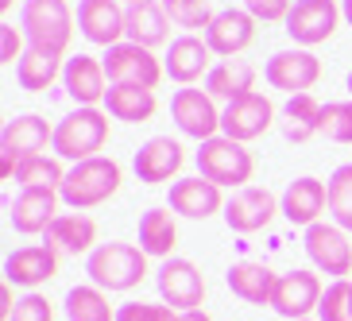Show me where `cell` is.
I'll return each mask as SVG.
<instances>
[{
    "label": "cell",
    "mask_w": 352,
    "mask_h": 321,
    "mask_svg": "<svg viewBox=\"0 0 352 321\" xmlns=\"http://www.w3.org/2000/svg\"><path fill=\"white\" fill-rule=\"evenodd\" d=\"M147 252L140 244H124V240H109L97 244L85 256V275L94 287H101L104 294H128L147 279Z\"/></svg>",
    "instance_id": "cell-1"
},
{
    "label": "cell",
    "mask_w": 352,
    "mask_h": 321,
    "mask_svg": "<svg viewBox=\"0 0 352 321\" xmlns=\"http://www.w3.org/2000/svg\"><path fill=\"white\" fill-rule=\"evenodd\" d=\"M120 182H124L120 163L109 155H97V159H85V163H74L58 194H63V206H70L74 213H85V209L104 206L120 190Z\"/></svg>",
    "instance_id": "cell-2"
},
{
    "label": "cell",
    "mask_w": 352,
    "mask_h": 321,
    "mask_svg": "<svg viewBox=\"0 0 352 321\" xmlns=\"http://www.w3.org/2000/svg\"><path fill=\"white\" fill-rule=\"evenodd\" d=\"M104 144H109V113L97 104V109H74L54 124L51 151L63 163H85V159L101 155Z\"/></svg>",
    "instance_id": "cell-3"
},
{
    "label": "cell",
    "mask_w": 352,
    "mask_h": 321,
    "mask_svg": "<svg viewBox=\"0 0 352 321\" xmlns=\"http://www.w3.org/2000/svg\"><path fill=\"white\" fill-rule=\"evenodd\" d=\"M20 32L32 51H47L66 58L74 39V12L66 0H28L20 12Z\"/></svg>",
    "instance_id": "cell-4"
},
{
    "label": "cell",
    "mask_w": 352,
    "mask_h": 321,
    "mask_svg": "<svg viewBox=\"0 0 352 321\" xmlns=\"http://www.w3.org/2000/svg\"><path fill=\"white\" fill-rule=\"evenodd\" d=\"M197 175L217 182L221 190H244L252 186V175H256V159H252L248 144L240 140H228V135H213L197 147Z\"/></svg>",
    "instance_id": "cell-5"
},
{
    "label": "cell",
    "mask_w": 352,
    "mask_h": 321,
    "mask_svg": "<svg viewBox=\"0 0 352 321\" xmlns=\"http://www.w3.org/2000/svg\"><path fill=\"white\" fill-rule=\"evenodd\" d=\"M47 144H54V128L47 124V116L23 113L16 120H8L4 132H0V175L12 182L23 159L47 155Z\"/></svg>",
    "instance_id": "cell-6"
},
{
    "label": "cell",
    "mask_w": 352,
    "mask_h": 321,
    "mask_svg": "<svg viewBox=\"0 0 352 321\" xmlns=\"http://www.w3.org/2000/svg\"><path fill=\"white\" fill-rule=\"evenodd\" d=\"M101 63H104V74H109V85H144V89H155L166 78L155 51H147V47L128 43V39L109 47Z\"/></svg>",
    "instance_id": "cell-7"
},
{
    "label": "cell",
    "mask_w": 352,
    "mask_h": 321,
    "mask_svg": "<svg viewBox=\"0 0 352 321\" xmlns=\"http://www.w3.org/2000/svg\"><path fill=\"white\" fill-rule=\"evenodd\" d=\"M155 287H159L163 306H170V310H178V313L201 310V302H206V275L197 271V263H190V259H182V256H170V259L159 263Z\"/></svg>",
    "instance_id": "cell-8"
},
{
    "label": "cell",
    "mask_w": 352,
    "mask_h": 321,
    "mask_svg": "<svg viewBox=\"0 0 352 321\" xmlns=\"http://www.w3.org/2000/svg\"><path fill=\"white\" fill-rule=\"evenodd\" d=\"M263 78H267L271 89H283V93H310L314 85L321 82V58L306 47H290V51H275L263 66Z\"/></svg>",
    "instance_id": "cell-9"
},
{
    "label": "cell",
    "mask_w": 352,
    "mask_h": 321,
    "mask_svg": "<svg viewBox=\"0 0 352 321\" xmlns=\"http://www.w3.org/2000/svg\"><path fill=\"white\" fill-rule=\"evenodd\" d=\"M221 113L225 109H217V97H209V89H190L186 85L170 97V116H175L178 132L197 140V144L221 135Z\"/></svg>",
    "instance_id": "cell-10"
},
{
    "label": "cell",
    "mask_w": 352,
    "mask_h": 321,
    "mask_svg": "<svg viewBox=\"0 0 352 321\" xmlns=\"http://www.w3.org/2000/svg\"><path fill=\"white\" fill-rule=\"evenodd\" d=\"M302 244H306V256L321 275H333V279H349L352 275V244L341 225L318 221V225L306 228Z\"/></svg>",
    "instance_id": "cell-11"
},
{
    "label": "cell",
    "mask_w": 352,
    "mask_h": 321,
    "mask_svg": "<svg viewBox=\"0 0 352 321\" xmlns=\"http://www.w3.org/2000/svg\"><path fill=\"white\" fill-rule=\"evenodd\" d=\"M321 294H325V287H321L318 271H287V275H279V283H275L271 310L279 313L283 321L318 318Z\"/></svg>",
    "instance_id": "cell-12"
},
{
    "label": "cell",
    "mask_w": 352,
    "mask_h": 321,
    "mask_svg": "<svg viewBox=\"0 0 352 321\" xmlns=\"http://www.w3.org/2000/svg\"><path fill=\"white\" fill-rule=\"evenodd\" d=\"M271 124H275V104H271L267 93H256V89L228 101L225 113H221V135L240 140V144L259 140L263 132H271Z\"/></svg>",
    "instance_id": "cell-13"
},
{
    "label": "cell",
    "mask_w": 352,
    "mask_h": 321,
    "mask_svg": "<svg viewBox=\"0 0 352 321\" xmlns=\"http://www.w3.org/2000/svg\"><path fill=\"white\" fill-rule=\"evenodd\" d=\"M283 213L279 197L271 194L267 186H244L232 190V197L225 201V225L240 236H252L259 228H267L271 221Z\"/></svg>",
    "instance_id": "cell-14"
},
{
    "label": "cell",
    "mask_w": 352,
    "mask_h": 321,
    "mask_svg": "<svg viewBox=\"0 0 352 321\" xmlns=\"http://www.w3.org/2000/svg\"><path fill=\"white\" fill-rule=\"evenodd\" d=\"M341 23V4L337 0H294V8L287 16V35L294 47H318V43L333 39Z\"/></svg>",
    "instance_id": "cell-15"
},
{
    "label": "cell",
    "mask_w": 352,
    "mask_h": 321,
    "mask_svg": "<svg viewBox=\"0 0 352 321\" xmlns=\"http://www.w3.org/2000/svg\"><path fill=\"white\" fill-rule=\"evenodd\" d=\"M78 32L109 51L128 39V8L120 0H78Z\"/></svg>",
    "instance_id": "cell-16"
},
{
    "label": "cell",
    "mask_w": 352,
    "mask_h": 321,
    "mask_svg": "<svg viewBox=\"0 0 352 321\" xmlns=\"http://www.w3.org/2000/svg\"><path fill=\"white\" fill-rule=\"evenodd\" d=\"M182 163H186V151H182L178 140H170V135H151V140L135 151L132 170H135L140 182H147V186H163V182H178Z\"/></svg>",
    "instance_id": "cell-17"
},
{
    "label": "cell",
    "mask_w": 352,
    "mask_h": 321,
    "mask_svg": "<svg viewBox=\"0 0 352 321\" xmlns=\"http://www.w3.org/2000/svg\"><path fill=\"white\" fill-rule=\"evenodd\" d=\"M54 275H58V248H51V244H23L4 259V283H12V287L39 290Z\"/></svg>",
    "instance_id": "cell-18"
},
{
    "label": "cell",
    "mask_w": 352,
    "mask_h": 321,
    "mask_svg": "<svg viewBox=\"0 0 352 321\" xmlns=\"http://www.w3.org/2000/svg\"><path fill=\"white\" fill-rule=\"evenodd\" d=\"M256 16L248 8H225L213 16V23L206 27V43L209 51L221 54V58H236L256 43Z\"/></svg>",
    "instance_id": "cell-19"
},
{
    "label": "cell",
    "mask_w": 352,
    "mask_h": 321,
    "mask_svg": "<svg viewBox=\"0 0 352 321\" xmlns=\"http://www.w3.org/2000/svg\"><path fill=\"white\" fill-rule=\"evenodd\" d=\"M58 206H63L58 190H20L8 206V221L20 236H39V232L47 236V228L58 221Z\"/></svg>",
    "instance_id": "cell-20"
},
{
    "label": "cell",
    "mask_w": 352,
    "mask_h": 321,
    "mask_svg": "<svg viewBox=\"0 0 352 321\" xmlns=\"http://www.w3.org/2000/svg\"><path fill=\"white\" fill-rule=\"evenodd\" d=\"M166 206L175 209L178 217H186V221H209L213 213H225V194H221L217 182L194 175V178H178V182H170Z\"/></svg>",
    "instance_id": "cell-21"
},
{
    "label": "cell",
    "mask_w": 352,
    "mask_h": 321,
    "mask_svg": "<svg viewBox=\"0 0 352 321\" xmlns=\"http://www.w3.org/2000/svg\"><path fill=\"white\" fill-rule=\"evenodd\" d=\"M279 206H283V217H287L290 225H298V228L318 225L321 213L329 209V182H321V178H314V175L294 178V182H287Z\"/></svg>",
    "instance_id": "cell-22"
},
{
    "label": "cell",
    "mask_w": 352,
    "mask_h": 321,
    "mask_svg": "<svg viewBox=\"0 0 352 321\" xmlns=\"http://www.w3.org/2000/svg\"><path fill=\"white\" fill-rule=\"evenodd\" d=\"M63 85H66V93L78 101V109H97V104H104V97H109L104 63L94 58V54H74V58H66Z\"/></svg>",
    "instance_id": "cell-23"
},
{
    "label": "cell",
    "mask_w": 352,
    "mask_h": 321,
    "mask_svg": "<svg viewBox=\"0 0 352 321\" xmlns=\"http://www.w3.org/2000/svg\"><path fill=\"white\" fill-rule=\"evenodd\" d=\"M213 51H209V43L201 39V35H178L175 43H170V51H166L163 58V70L170 82L178 85H194L201 82V78H209V70H213Z\"/></svg>",
    "instance_id": "cell-24"
},
{
    "label": "cell",
    "mask_w": 352,
    "mask_h": 321,
    "mask_svg": "<svg viewBox=\"0 0 352 321\" xmlns=\"http://www.w3.org/2000/svg\"><path fill=\"white\" fill-rule=\"evenodd\" d=\"M225 283H228V290H232L240 302H248V306H271L279 275H275L267 263H256V259H240V263H232V267H228Z\"/></svg>",
    "instance_id": "cell-25"
},
{
    "label": "cell",
    "mask_w": 352,
    "mask_h": 321,
    "mask_svg": "<svg viewBox=\"0 0 352 321\" xmlns=\"http://www.w3.org/2000/svg\"><path fill=\"white\" fill-rule=\"evenodd\" d=\"M128 43H140V47H147V51L170 43V16H166L163 0L128 4Z\"/></svg>",
    "instance_id": "cell-26"
},
{
    "label": "cell",
    "mask_w": 352,
    "mask_h": 321,
    "mask_svg": "<svg viewBox=\"0 0 352 321\" xmlns=\"http://www.w3.org/2000/svg\"><path fill=\"white\" fill-rule=\"evenodd\" d=\"M175 209L170 206H151L140 217V248L151 259H170L178 248V225H175Z\"/></svg>",
    "instance_id": "cell-27"
},
{
    "label": "cell",
    "mask_w": 352,
    "mask_h": 321,
    "mask_svg": "<svg viewBox=\"0 0 352 321\" xmlns=\"http://www.w3.org/2000/svg\"><path fill=\"white\" fill-rule=\"evenodd\" d=\"M104 113L124 124H147L159 113V97L155 89H144V85H109Z\"/></svg>",
    "instance_id": "cell-28"
},
{
    "label": "cell",
    "mask_w": 352,
    "mask_h": 321,
    "mask_svg": "<svg viewBox=\"0 0 352 321\" xmlns=\"http://www.w3.org/2000/svg\"><path fill=\"white\" fill-rule=\"evenodd\" d=\"M47 244L70 256H89L97 248V221L85 213H58V221L47 228Z\"/></svg>",
    "instance_id": "cell-29"
},
{
    "label": "cell",
    "mask_w": 352,
    "mask_h": 321,
    "mask_svg": "<svg viewBox=\"0 0 352 321\" xmlns=\"http://www.w3.org/2000/svg\"><path fill=\"white\" fill-rule=\"evenodd\" d=\"M206 89L209 97H217V101H236V97L252 93L256 89V66L244 63V58H221L206 78Z\"/></svg>",
    "instance_id": "cell-30"
},
{
    "label": "cell",
    "mask_w": 352,
    "mask_h": 321,
    "mask_svg": "<svg viewBox=\"0 0 352 321\" xmlns=\"http://www.w3.org/2000/svg\"><path fill=\"white\" fill-rule=\"evenodd\" d=\"M321 109L325 104L314 93H294L287 104H283V135L290 144H306L321 132Z\"/></svg>",
    "instance_id": "cell-31"
},
{
    "label": "cell",
    "mask_w": 352,
    "mask_h": 321,
    "mask_svg": "<svg viewBox=\"0 0 352 321\" xmlns=\"http://www.w3.org/2000/svg\"><path fill=\"white\" fill-rule=\"evenodd\" d=\"M66 63L58 58V54H47V51H32L28 47V54H23L20 63H16V78H20V89H28V93H47L58 78H63Z\"/></svg>",
    "instance_id": "cell-32"
},
{
    "label": "cell",
    "mask_w": 352,
    "mask_h": 321,
    "mask_svg": "<svg viewBox=\"0 0 352 321\" xmlns=\"http://www.w3.org/2000/svg\"><path fill=\"white\" fill-rule=\"evenodd\" d=\"M116 310H120V306H113L109 294H104L101 287H94V283L74 287L70 294H66V318L70 321H116Z\"/></svg>",
    "instance_id": "cell-33"
},
{
    "label": "cell",
    "mask_w": 352,
    "mask_h": 321,
    "mask_svg": "<svg viewBox=\"0 0 352 321\" xmlns=\"http://www.w3.org/2000/svg\"><path fill=\"white\" fill-rule=\"evenodd\" d=\"M66 175H70V170L63 166L58 155H32V159L20 163L16 182H20V190H63Z\"/></svg>",
    "instance_id": "cell-34"
},
{
    "label": "cell",
    "mask_w": 352,
    "mask_h": 321,
    "mask_svg": "<svg viewBox=\"0 0 352 321\" xmlns=\"http://www.w3.org/2000/svg\"><path fill=\"white\" fill-rule=\"evenodd\" d=\"M329 217L333 225L352 232V163L337 166L329 175Z\"/></svg>",
    "instance_id": "cell-35"
},
{
    "label": "cell",
    "mask_w": 352,
    "mask_h": 321,
    "mask_svg": "<svg viewBox=\"0 0 352 321\" xmlns=\"http://www.w3.org/2000/svg\"><path fill=\"white\" fill-rule=\"evenodd\" d=\"M163 8L170 16V23L186 27V35H194L197 27H209L213 16H217V12L209 8V0H163Z\"/></svg>",
    "instance_id": "cell-36"
},
{
    "label": "cell",
    "mask_w": 352,
    "mask_h": 321,
    "mask_svg": "<svg viewBox=\"0 0 352 321\" xmlns=\"http://www.w3.org/2000/svg\"><path fill=\"white\" fill-rule=\"evenodd\" d=\"M321 135L333 144H352V101H329L321 109Z\"/></svg>",
    "instance_id": "cell-37"
},
{
    "label": "cell",
    "mask_w": 352,
    "mask_h": 321,
    "mask_svg": "<svg viewBox=\"0 0 352 321\" xmlns=\"http://www.w3.org/2000/svg\"><path fill=\"white\" fill-rule=\"evenodd\" d=\"M349 290H352V279H333L329 287H325V294H321L318 321H352Z\"/></svg>",
    "instance_id": "cell-38"
},
{
    "label": "cell",
    "mask_w": 352,
    "mask_h": 321,
    "mask_svg": "<svg viewBox=\"0 0 352 321\" xmlns=\"http://www.w3.org/2000/svg\"><path fill=\"white\" fill-rule=\"evenodd\" d=\"M8 321H54V306H51L47 294L28 290L23 298H16V310H12Z\"/></svg>",
    "instance_id": "cell-39"
},
{
    "label": "cell",
    "mask_w": 352,
    "mask_h": 321,
    "mask_svg": "<svg viewBox=\"0 0 352 321\" xmlns=\"http://www.w3.org/2000/svg\"><path fill=\"white\" fill-rule=\"evenodd\" d=\"M178 310L159 306V302H124L116 310V321H175Z\"/></svg>",
    "instance_id": "cell-40"
},
{
    "label": "cell",
    "mask_w": 352,
    "mask_h": 321,
    "mask_svg": "<svg viewBox=\"0 0 352 321\" xmlns=\"http://www.w3.org/2000/svg\"><path fill=\"white\" fill-rule=\"evenodd\" d=\"M244 8H248L259 23H287L294 0H244Z\"/></svg>",
    "instance_id": "cell-41"
},
{
    "label": "cell",
    "mask_w": 352,
    "mask_h": 321,
    "mask_svg": "<svg viewBox=\"0 0 352 321\" xmlns=\"http://www.w3.org/2000/svg\"><path fill=\"white\" fill-rule=\"evenodd\" d=\"M23 39H28V35L16 32L12 23H0V63H4V66L20 63L23 54H28V51H23Z\"/></svg>",
    "instance_id": "cell-42"
},
{
    "label": "cell",
    "mask_w": 352,
    "mask_h": 321,
    "mask_svg": "<svg viewBox=\"0 0 352 321\" xmlns=\"http://www.w3.org/2000/svg\"><path fill=\"white\" fill-rule=\"evenodd\" d=\"M175 321H213V318H209L206 310H186V313H178Z\"/></svg>",
    "instance_id": "cell-43"
},
{
    "label": "cell",
    "mask_w": 352,
    "mask_h": 321,
    "mask_svg": "<svg viewBox=\"0 0 352 321\" xmlns=\"http://www.w3.org/2000/svg\"><path fill=\"white\" fill-rule=\"evenodd\" d=\"M341 16H344V23L352 27V0H341Z\"/></svg>",
    "instance_id": "cell-44"
},
{
    "label": "cell",
    "mask_w": 352,
    "mask_h": 321,
    "mask_svg": "<svg viewBox=\"0 0 352 321\" xmlns=\"http://www.w3.org/2000/svg\"><path fill=\"white\" fill-rule=\"evenodd\" d=\"M12 4H16V0H0V12H12Z\"/></svg>",
    "instance_id": "cell-45"
},
{
    "label": "cell",
    "mask_w": 352,
    "mask_h": 321,
    "mask_svg": "<svg viewBox=\"0 0 352 321\" xmlns=\"http://www.w3.org/2000/svg\"><path fill=\"white\" fill-rule=\"evenodd\" d=\"M344 85H349V101H352V70H349V82H344Z\"/></svg>",
    "instance_id": "cell-46"
},
{
    "label": "cell",
    "mask_w": 352,
    "mask_h": 321,
    "mask_svg": "<svg viewBox=\"0 0 352 321\" xmlns=\"http://www.w3.org/2000/svg\"><path fill=\"white\" fill-rule=\"evenodd\" d=\"M120 4H124V8H128V4H144V0H120Z\"/></svg>",
    "instance_id": "cell-47"
},
{
    "label": "cell",
    "mask_w": 352,
    "mask_h": 321,
    "mask_svg": "<svg viewBox=\"0 0 352 321\" xmlns=\"http://www.w3.org/2000/svg\"><path fill=\"white\" fill-rule=\"evenodd\" d=\"M349 310H352V290H349Z\"/></svg>",
    "instance_id": "cell-48"
},
{
    "label": "cell",
    "mask_w": 352,
    "mask_h": 321,
    "mask_svg": "<svg viewBox=\"0 0 352 321\" xmlns=\"http://www.w3.org/2000/svg\"><path fill=\"white\" fill-rule=\"evenodd\" d=\"M306 321H318V318H306Z\"/></svg>",
    "instance_id": "cell-49"
}]
</instances>
